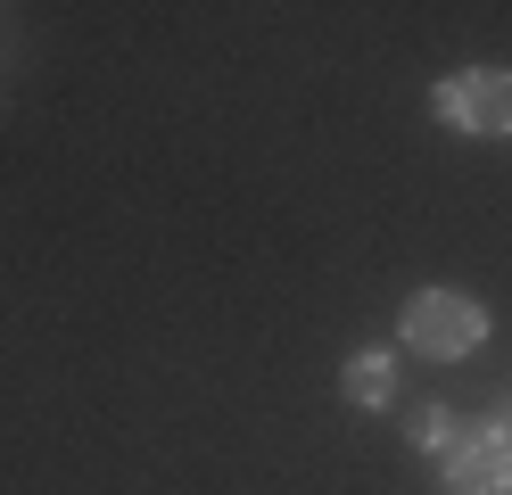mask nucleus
<instances>
[{
    "mask_svg": "<svg viewBox=\"0 0 512 495\" xmlns=\"http://www.w3.org/2000/svg\"><path fill=\"white\" fill-rule=\"evenodd\" d=\"M479 339H488V306L463 289H422L405 306V347H422L430 363H463L479 355Z\"/></svg>",
    "mask_w": 512,
    "mask_h": 495,
    "instance_id": "f257e3e1",
    "label": "nucleus"
},
{
    "mask_svg": "<svg viewBox=\"0 0 512 495\" xmlns=\"http://www.w3.org/2000/svg\"><path fill=\"white\" fill-rule=\"evenodd\" d=\"M430 108L455 124V132H479V141H496L512 132V75L504 66H463V75H446Z\"/></svg>",
    "mask_w": 512,
    "mask_h": 495,
    "instance_id": "f03ea898",
    "label": "nucleus"
},
{
    "mask_svg": "<svg viewBox=\"0 0 512 495\" xmlns=\"http://www.w3.org/2000/svg\"><path fill=\"white\" fill-rule=\"evenodd\" d=\"M446 487H455V495H512V438H504V429L455 438V446H446Z\"/></svg>",
    "mask_w": 512,
    "mask_h": 495,
    "instance_id": "7ed1b4c3",
    "label": "nucleus"
},
{
    "mask_svg": "<svg viewBox=\"0 0 512 495\" xmlns=\"http://www.w3.org/2000/svg\"><path fill=\"white\" fill-rule=\"evenodd\" d=\"M339 388H347V405H364V413H372V405H389V396H397V363L372 347V355H356V363L339 372Z\"/></svg>",
    "mask_w": 512,
    "mask_h": 495,
    "instance_id": "20e7f679",
    "label": "nucleus"
},
{
    "mask_svg": "<svg viewBox=\"0 0 512 495\" xmlns=\"http://www.w3.org/2000/svg\"><path fill=\"white\" fill-rule=\"evenodd\" d=\"M405 429H413L422 446H455V421H446V405H422V413H413Z\"/></svg>",
    "mask_w": 512,
    "mask_h": 495,
    "instance_id": "39448f33",
    "label": "nucleus"
},
{
    "mask_svg": "<svg viewBox=\"0 0 512 495\" xmlns=\"http://www.w3.org/2000/svg\"><path fill=\"white\" fill-rule=\"evenodd\" d=\"M504 438H512V405H504Z\"/></svg>",
    "mask_w": 512,
    "mask_h": 495,
    "instance_id": "423d86ee",
    "label": "nucleus"
}]
</instances>
